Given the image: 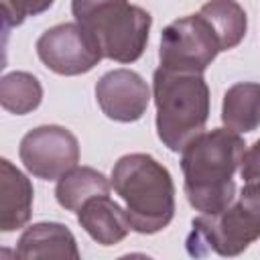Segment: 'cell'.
Returning <instances> with one entry per match:
<instances>
[{
  "mask_svg": "<svg viewBox=\"0 0 260 260\" xmlns=\"http://www.w3.org/2000/svg\"><path fill=\"white\" fill-rule=\"evenodd\" d=\"M244 138L230 128L197 134L181 150L183 189L189 205L199 213H219L234 203L236 181L244 156Z\"/></svg>",
  "mask_w": 260,
  "mask_h": 260,
  "instance_id": "cell-1",
  "label": "cell"
},
{
  "mask_svg": "<svg viewBox=\"0 0 260 260\" xmlns=\"http://www.w3.org/2000/svg\"><path fill=\"white\" fill-rule=\"evenodd\" d=\"M112 187L126 205L132 230L144 236L165 230L175 217V183L169 169L146 152L116 160Z\"/></svg>",
  "mask_w": 260,
  "mask_h": 260,
  "instance_id": "cell-2",
  "label": "cell"
},
{
  "mask_svg": "<svg viewBox=\"0 0 260 260\" xmlns=\"http://www.w3.org/2000/svg\"><path fill=\"white\" fill-rule=\"evenodd\" d=\"M152 100L156 106V134L171 150L181 152L205 130L209 120V87L203 73L154 69Z\"/></svg>",
  "mask_w": 260,
  "mask_h": 260,
  "instance_id": "cell-3",
  "label": "cell"
},
{
  "mask_svg": "<svg viewBox=\"0 0 260 260\" xmlns=\"http://www.w3.org/2000/svg\"><path fill=\"white\" fill-rule=\"evenodd\" d=\"M71 14L100 45L106 59L134 63L142 57L152 16L128 0H71Z\"/></svg>",
  "mask_w": 260,
  "mask_h": 260,
  "instance_id": "cell-4",
  "label": "cell"
},
{
  "mask_svg": "<svg viewBox=\"0 0 260 260\" xmlns=\"http://www.w3.org/2000/svg\"><path fill=\"white\" fill-rule=\"evenodd\" d=\"M260 240V179L246 181L238 199L219 213H201L191 221L187 252L191 256H240Z\"/></svg>",
  "mask_w": 260,
  "mask_h": 260,
  "instance_id": "cell-5",
  "label": "cell"
},
{
  "mask_svg": "<svg viewBox=\"0 0 260 260\" xmlns=\"http://www.w3.org/2000/svg\"><path fill=\"white\" fill-rule=\"evenodd\" d=\"M221 53V43L209 20L197 12L187 14L160 32L158 67L179 73H203Z\"/></svg>",
  "mask_w": 260,
  "mask_h": 260,
  "instance_id": "cell-6",
  "label": "cell"
},
{
  "mask_svg": "<svg viewBox=\"0 0 260 260\" xmlns=\"http://www.w3.org/2000/svg\"><path fill=\"white\" fill-rule=\"evenodd\" d=\"M35 49L47 69L65 77L87 73L104 59L98 41L77 22H61L47 28L37 39Z\"/></svg>",
  "mask_w": 260,
  "mask_h": 260,
  "instance_id": "cell-7",
  "label": "cell"
},
{
  "mask_svg": "<svg viewBox=\"0 0 260 260\" xmlns=\"http://www.w3.org/2000/svg\"><path fill=\"white\" fill-rule=\"evenodd\" d=\"M18 158L24 169L43 181H59L79 162V142L75 134L57 124H45L28 130L18 146Z\"/></svg>",
  "mask_w": 260,
  "mask_h": 260,
  "instance_id": "cell-8",
  "label": "cell"
},
{
  "mask_svg": "<svg viewBox=\"0 0 260 260\" xmlns=\"http://www.w3.org/2000/svg\"><path fill=\"white\" fill-rule=\"evenodd\" d=\"M150 87L132 69H112L95 83V102L102 114L114 122H136L146 114Z\"/></svg>",
  "mask_w": 260,
  "mask_h": 260,
  "instance_id": "cell-9",
  "label": "cell"
},
{
  "mask_svg": "<svg viewBox=\"0 0 260 260\" xmlns=\"http://www.w3.org/2000/svg\"><path fill=\"white\" fill-rule=\"evenodd\" d=\"M77 223L100 246H116L132 230L126 209L110 199V195L87 199L77 211Z\"/></svg>",
  "mask_w": 260,
  "mask_h": 260,
  "instance_id": "cell-10",
  "label": "cell"
},
{
  "mask_svg": "<svg viewBox=\"0 0 260 260\" xmlns=\"http://www.w3.org/2000/svg\"><path fill=\"white\" fill-rule=\"evenodd\" d=\"M35 189L30 179L8 158L0 160V230L14 232L28 223Z\"/></svg>",
  "mask_w": 260,
  "mask_h": 260,
  "instance_id": "cell-11",
  "label": "cell"
},
{
  "mask_svg": "<svg viewBox=\"0 0 260 260\" xmlns=\"http://www.w3.org/2000/svg\"><path fill=\"white\" fill-rule=\"evenodd\" d=\"M16 256L30 258H71L79 260V248L73 232L59 221H39L28 225L16 244Z\"/></svg>",
  "mask_w": 260,
  "mask_h": 260,
  "instance_id": "cell-12",
  "label": "cell"
},
{
  "mask_svg": "<svg viewBox=\"0 0 260 260\" xmlns=\"http://www.w3.org/2000/svg\"><path fill=\"white\" fill-rule=\"evenodd\" d=\"M221 122L238 134L256 130L260 126V83L238 81L230 85L221 102Z\"/></svg>",
  "mask_w": 260,
  "mask_h": 260,
  "instance_id": "cell-13",
  "label": "cell"
},
{
  "mask_svg": "<svg viewBox=\"0 0 260 260\" xmlns=\"http://www.w3.org/2000/svg\"><path fill=\"white\" fill-rule=\"evenodd\" d=\"M112 181L91 167H73L67 171L55 187L57 203L67 211H79V207L98 195H110Z\"/></svg>",
  "mask_w": 260,
  "mask_h": 260,
  "instance_id": "cell-14",
  "label": "cell"
},
{
  "mask_svg": "<svg viewBox=\"0 0 260 260\" xmlns=\"http://www.w3.org/2000/svg\"><path fill=\"white\" fill-rule=\"evenodd\" d=\"M199 12L217 32L221 51L236 49L244 41L248 30V16L236 0H209L201 6Z\"/></svg>",
  "mask_w": 260,
  "mask_h": 260,
  "instance_id": "cell-15",
  "label": "cell"
},
{
  "mask_svg": "<svg viewBox=\"0 0 260 260\" xmlns=\"http://www.w3.org/2000/svg\"><path fill=\"white\" fill-rule=\"evenodd\" d=\"M43 102V85L28 71H10L0 79V106L16 116L35 112Z\"/></svg>",
  "mask_w": 260,
  "mask_h": 260,
  "instance_id": "cell-16",
  "label": "cell"
},
{
  "mask_svg": "<svg viewBox=\"0 0 260 260\" xmlns=\"http://www.w3.org/2000/svg\"><path fill=\"white\" fill-rule=\"evenodd\" d=\"M2 2V20L4 28L20 26L28 16L47 12L55 0H0Z\"/></svg>",
  "mask_w": 260,
  "mask_h": 260,
  "instance_id": "cell-17",
  "label": "cell"
},
{
  "mask_svg": "<svg viewBox=\"0 0 260 260\" xmlns=\"http://www.w3.org/2000/svg\"><path fill=\"white\" fill-rule=\"evenodd\" d=\"M240 177L244 181H258L260 179V138L244 150L240 162Z\"/></svg>",
  "mask_w": 260,
  "mask_h": 260,
  "instance_id": "cell-18",
  "label": "cell"
}]
</instances>
